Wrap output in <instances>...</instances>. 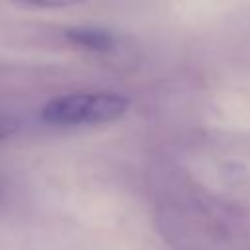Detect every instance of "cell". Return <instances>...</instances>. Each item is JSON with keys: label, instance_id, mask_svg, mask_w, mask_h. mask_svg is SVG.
Instances as JSON below:
<instances>
[{"label": "cell", "instance_id": "cell-5", "mask_svg": "<svg viewBox=\"0 0 250 250\" xmlns=\"http://www.w3.org/2000/svg\"><path fill=\"white\" fill-rule=\"evenodd\" d=\"M21 2H23V0H21Z\"/></svg>", "mask_w": 250, "mask_h": 250}, {"label": "cell", "instance_id": "cell-3", "mask_svg": "<svg viewBox=\"0 0 250 250\" xmlns=\"http://www.w3.org/2000/svg\"><path fill=\"white\" fill-rule=\"evenodd\" d=\"M18 131H20V121L16 117H12V115L0 113V141L16 135Z\"/></svg>", "mask_w": 250, "mask_h": 250}, {"label": "cell", "instance_id": "cell-1", "mask_svg": "<svg viewBox=\"0 0 250 250\" xmlns=\"http://www.w3.org/2000/svg\"><path fill=\"white\" fill-rule=\"evenodd\" d=\"M127 109L129 98L119 92H72L49 100L41 109V119L61 127L102 125L123 117Z\"/></svg>", "mask_w": 250, "mask_h": 250}, {"label": "cell", "instance_id": "cell-2", "mask_svg": "<svg viewBox=\"0 0 250 250\" xmlns=\"http://www.w3.org/2000/svg\"><path fill=\"white\" fill-rule=\"evenodd\" d=\"M66 39L82 49L88 51H111L113 49V35L100 27H70L64 31Z\"/></svg>", "mask_w": 250, "mask_h": 250}, {"label": "cell", "instance_id": "cell-4", "mask_svg": "<svg viewBox=\"0 0 250 250\" xmlns=\"http://www.w3.org/2000/svg\"><path fill=\"white\" fill-rule=\"evenodd\" d=\"M23 2L37 6V8H68V6H76L88 0H23Z\"/></svg>", "mask_w": 250, "mask_h": 250}]
</instances>
